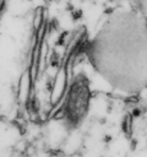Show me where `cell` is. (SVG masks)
Listing matches in <instances>:
<instances>
[{
    "instance_id": "cell-1",
    "label": "cell",
    "mask_w": 147,
    "mask_h": 157,
    "mask_svg": "<svg viewBox=\"0 0 147 157\" xmlns=\"http://www.w3.org/2000/svg\"><path fill=\"white\" fill-rule=\"evenodd\" d=\"M89 104V91L86 77L77 80L69 91L65 104L62 107L65 119L71 123H78L87 113Z\"/></svg>"
}]
</instances>
